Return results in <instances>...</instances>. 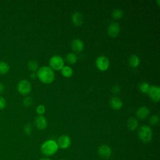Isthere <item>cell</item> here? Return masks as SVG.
<instances>
[{
    "mask_svg": "<svg viewBox=\"0 0 160 160\" xmlns=\"http://www.w3.org/2000/svg\"><path fill=\"white\" fill-rule=\"evenodd\" d=\"M149 112L150 111L148 108L146 106H142L137 109L136 114L139 119H144L148 117V116L149 114Z\"/></svg>",
    "mask_w": 160,
    "mask_h": 160,
    "instance_id": "cell-15",
    "label": "cell"
},
{
    "mask_svg": "<svg viewBox=\"0 0 160 160\" xmlns=\"http://www.w3.org/2000/svg\"><path fill=\"white\" fill-rule=\"evenodd\" d=\"M62 75L65 78H70L73 74V70L71 67L69 66H64V67L61 69Z\"/></svg>",
    "mask_w": 160,
    "mask_h": 160,
    "instance_id": "cell-18",
    "label": "cell"
},
{
    "mask_svg": "<svg viewBox=\"0 0 160 160\" xmlns=\"http://www.w3.org/2000/svg\"><path fill=\"white\" fill-rule=\"evenodd\" d=\"M32 104V99L29 96H26L24 98L22 101V104L25 107H29Z\"/></svg>",
    "mask_w": 160,
    "mask_h": 160,
    "instance_id": "cell-25",
    "label": "cell"
},
{
    "mask_svg": "<svg viewBox=\"0 0 160 160\" xmlns=\"http://www.w3.org/2000/svg\"><path fill=\"white\" fill-rule=\"evenodd\" d=\"M39 160H51V159L48 158H41V159H40Z\"/></svg>",
    "mask_w": 160,
    "mask_h": 160,
    "instance_id": "cell-32",
    "label": "cell"
},
{
    "mask_svg": "<svg viewBox=\"0 0 160 160\" xmlns=\"http://www.w3.org/2000/svg\"><path fill=\"white\" fill-rule=\"evenodd\" d=\"M111 91H112V92L114 94H118L120 92L121 88L118 85H114V86H112V88L111 89Z\"/></svg>",
    "mask_w": 160,
    "mask_h": 160,
    "instance_id": "cell-29",
    "label": "cell"
},
{
    "mask_svg": "<svg viewBox=\"0 0 160 160\" xmlns=\"http://www.w3.org/2000/svg\"><path fill=\"white\" fill-rule=\"evenodd\" d=\"M128 64L132 68H137L140 64V59L137 55L132 54L128 58Z\"/></svg>",
    "mask_w": 160,
    "mask_h": 160,
    "instance_id": "cell-16",
    "label": "cell"
},
{
    "mask_svg": "<svg viewBox=\"0 0 160 160\" xmlns=\"http://www.w3.org/2000/svg\"><path fill=\"white\" fill-rule=\"evenodd\" d=\"M151 99L154 102H158L160 100V88L158 86H150L149 89L147 93Z\"/></svg>",
    "mask_w": 160,
    "mask_h": 160,
    "instance_id": "cell-7",
    "label": "cell"
},
{
    "mask_svg": "<svg viewBox=\"0 0 160 160\" xmlns=\"http://www.w3.org/2000/svg\"><path fill=\"white\" fill-rule=\"evenodd\" d=\"M111 16L113 19H114L116 20H118V19H120L122 17L123 12L120 9H116L112 12Z\"/></svg>",
    "mask_w": 160,
    "mask_h": 160,
    "instance_id": "cell-22",
    "label": "cell"
},
{
    "mask_svg": "<svg viewBox=\"0 0 160 160\" xmlns=\"http://www.w3.org/2000/svg\"><path fill=\"white\" fill-rule=\"evenodd\" d=\"M72 22L76 26H81L84 21L82 14L79 12H76L72 15Z\"/></svg>",
    "mask_w": 160,
    "mask_h": 160,
    "instance_id": "cell-13",
    "label": "cell"
},
{
    "mask_svg": "<svg viewBox=\"0 0 160 160\" xmlns=\"http://www.w3.org/2000/svg\"><path fill=\"white\" fill-rule=\"evenodd\" d=\"M6 106V99L4 97L0 96V110L4 109Z\"/></svg>",
    "mask_w": 160,
    "mask_h": 160,
    "instance_id": "cell-28",
    "label": "cell"
},
{
    "mask_svg": "<svg viewBox=\"0 0 160 160\" xmlns=\"http://www.w3.org/2000/svg\"><path fill=\"white\" fill-rule=\"evenodd\" d=\"M4 90H5L4 85L2 83L0 82V94L2 93L4 91Z\"/></svg>",
    "mask_w": 160,
    "mask_h": 160,
    "instance_id": "cell-30",
    "label": "cell"
},
{
    "mask_svg": "<svg viewBox=\"0 0 160 160\" xmlns=\"http://www.w3.org/2000/svg\"><path fill=\"white\" fill-rule=\"evenodd\" d=\"M109 105L113 109L119 110L122 106V102L119 98L114 96L111 98L109 101Z\"/></svg>",
    "mask_w": 160,
    "mask_h": 160,
    "instance_id": "cell-14",
    "label": "cell"
},
{
    "mask_svg": "<svg viewBox=\"0 0 160 160\" xmlns=\"http://www.w3.org/2000/svg\"><path fill=\"white\" fill-rule=\"evenodd\" d=\"M59 147L56 141L53 139H48L44 141L41 146L40 150L42 154L49 156L54 154L58 150Z\"/></svg>",
    "mask_w": 160,
    "mask_h": 160,
    "instance_id": "cell-2",
    "label": "cell"
},
{
    "mask_svg": "<svg viewBox=\"0 0 160 160\" xmlns=\"http://www.w3.org/2000/svg\"><path fill=\"white\" fill-rule=\"evenodd\" d=\"M37 78L44 84L52 82L55 78L54 71L49 66H42L39 68L36 72Z\"/></svg>",
    "mask_w": 160,
    "mask_h": 160,
    "instance_id": "cell-1",
    "label": "cell"
},
{
    "mask_svg": "<svg viewBox=\"0 0 160 160\" xmlns=\"http://www.w3.org/2000/svg\"><path fill=\"white\" fill-rule=\"evenodd\" d=\"M30 78H31V79H34L36 77H37V75H36V73H35V72H32L31 74H30Z\"/></svg>",
    "mask_w": 160,
    "mask_h": 160,
    "instance_id": "cell-31",
    "label": "cell"
},
{
    "mask_svg": "<svg viewBox=\"0 0 160 160\" xmlns=\"http://www.w3.org/2000/svg\"><path fill=\"white\" fill-rule=\"evenodd\" d=\"M159 0H158V1H157V2H158V6H159Z\"/></svg>",
    "mask_w": 160,
    "mask_h": 160,
    "instance_id": "cell-33",
    "label": "cell"
},
{
    "mask_svg": "<svg viewBox=\"0 0 160 160\" xmlns=\"http://www.w3.org/2000/svg\"><path fill=\"white\" fill-rule=\"evenodd\" d=\"M139 126V122L137 119L135 118H131L128 119L127 122V126L128 129L130 131H134L136 130Z\"/></svg>",
    "mask_w": 160,
    "mask_h": 160,
    "instance_id": "cell-17",
    "label": "cell"
},
{
    "mask_svg": "<svg viewBox=\"0 0 160 160\" xmlns=\"http://www.w3.org/2000/svg\"><path fill=\"white\" fill-rule=\"evenodd\" d=\"M56 142L59 148L62 149H68L70 146L71 141V138L68 135L63 134L58 138Z\"/></svg>",
    "mask_w": 160,
    "mask_h": 160,
    "instance_id": "cell-8",
    "label": "cell"
},
{
    "mask_svg": "<svg viewBox=\"0 0 160 160\" xmlns=\"http://www.w3.org/2000/svg\"><path fill=\"white\" fill-rule=\"evenodd\" d=\"M120 32V26L117 22H111L108 27V34L110 37L115 38Z\"/></svg>",
    "mask_w": 160,
    "mask_h": 160,
    "instance_id": "cell-9",
    "label": "cell"
},
{
    "mask_svg": "<svg viewBox=\"0 0 160 160\" xmlns=\"http://www.w3.org/2000/svg\"><path fill=\"white\" fill-rule=\"evenodd\" d=\"M139 139L144 143L150 142L152 138V131L151 128L146 125L141 126L138 131Z\"/></svg>",
    "mask_w": 160,
    "mask_h": 160,
    "instance_id": "cell-3",
    "label": "cell"
},
{
    "mask_svg": "<svg viewBox=\"0 0 160 160\" xmlns=\"http://www.w3.org/2000/svg\"><path fill=\"white\" fill-rule=\"evenodd\" d=\"M32 126L30 124H27L24 126V132L26 135H28V136L31 135V133H32Z\"/></svg>",
    "mask_w": 160,
    "mask_h": 160,
    "instance_id": "cell-27",
    "label": "cell"
},
{
    "mask_svg": "<svg viewBox=\"0 0 160 160\" xmlns=\"http://www.w3.org/2000/svg\"><path fill=\"white\" fill-rule=\"evenodd\" d=\"M65 60L68 64H73L76 62V61L78 60V58L74 53L69 52L66 55Z\"/></svg>",
    "mask_w": 160,
    "mask_h": 160,
    "instance_id": "cell-20",
    "label": "cell"
},
{
    "mask_svg": "<svg viewBox=\"0 0 160 160\" xmlns=\"http://www.w3.org/2000/svg\"><path fill=\"white\" fill-rule=\"evenodd\" d=\"M34 124L36 127L39 130H43L46 128L48 126V121L46 118L42 115H38L34 119Z\"/></svg>",
    "mask_w": 160,
    "mask_h": 160,
    "instance_id": "cell-11",
    "label": "cell"
},
{
    "mask_svg": "<svg viewBox=\"0 0 160 160\" xmlns=\"http://www.w3.org/2000/svg\"><path fill=\"white\" fill-rule=\"evenodd\" d=\"M96 66L99 71H105L109 68V60L104 56H100L96 59Z\"/></svg>",
    "mask_w": 160,
    "mask_h": 160,
    "instance_id": "cell-6",
    "label": "cell"
},
{
    "mask_svg": "<svg viewBox=\"0 0 160 160\" xmlns=\"http://www.w3.org/2000/svg\"><path fill=\"white\" fill-rule=\"evenodd\" d=\"M98 155L102 158L107 159L111 156L112 151L109 146L106 144H102L98 148Z\"/></svg>",
    "mask_w": 160,
    "mask_h": 160,
    "instance_id": "cell-10",
    "label": "cell"
},
{
    "mask_svg": "<svg viewBox=\"0 0 160 160\" xmlns=\"http://www.w3.org/2000/svg\"><path fill=\"white\" fill-rule=\"evenodd\" d=\"M71 47L75 52H81L84 49V43L79 39H74L72 41Z\"/></svg>",
    "mask_w": 160,
    "mask_h": 160,
    "instance_id": "cell-12",
    "label": "cell"
},
{
    "mask_svg": "<svg viewBox=\"0 0 160 160\" xmlns=\"http://www.w3.org/2000/svg\"><path fill=\"white\" fill-rule=\"evenodd\" d=\"M28 68L30 71L34 72H35V71H37L39 69L38 62L34 60H31L28 62Z\"/></svg>",
    "mask_w": 160,
    "mask_h": 160,
    "instance_id": "cell-21",
    "label": "cell"
},
{
    "mask_svg": "<svg viewBox=\"0 0 160 160\" xmlns=\"http://www.w3.org/2000/svg\"><path fill=\"white\" fill-rule=\"evenodd\" d=\"M149 122L152 126H156L159 122V118L158 115L154 114L150 117Z\"/></svg>",
    "mask_w": 160,
    "mask_h": 160,
    "instance_id": "cell-24",
    "label": "cell"
},
{
    "mask_svg": "<svg viewBox=\"0 0 160 160\" xmlns=\"http://www.w3.org/2000/svg\"><path fill=\"white\" fill-rule=\"evenodd\" d=\"M150 88V85L146 82H142L139 84V91L142 93H148Z\"/></svg>",
    "mask_w": 160,
    "mask_h": 160,
    "instance_id": "cell-23",
    "label": "cell"
},
{
    "mask_svg": "<svg viewBox=\"0 0 160 160\" xmlns=\"http://www.w3.org/2000/svg\"><path fill=\"white\" fill-rule=\"evenodd\" d=\"M31 84L27 79L21 80L17 85V90L22 96L28 95L31 91Z\"/></svg>",
    "mask_w": 160,
    "mask_h": 160,
    "instance_id": "cell-5",
    "label": "cell"
},
{
    "mask_svg": "<svg viewBox=\"0 0 160 160\" xmlns=\"http://www.w3.org/2000/svg\"><path fill=\"white\" fill-rule=\"evenodd\" d=\"M10 69L9 64L5 61H0V75L7 74Z\"/></svg>",
    "mask_w": 160,
    "mask_h": 160,
    "instance_id": "cell-19",
    "label": "cell"
},
{
    "mask_svg": "<svg viewBox=\"0 0 160 160\" xmlns=\"http://www.w3.org/2000/svg\"><path fill=\"white\" fill-rule=\"evenodd\" d=\"M49 67L54 71H59L64 66V61L63 58L59 55L52 56L49 61Z\"/></svg>",
    "mask_w": 160,
    "mask_h": 160,
    "instance_id": "cell-4",
    "label": "cell"
},
{
    "mask_svg": "<svg viewBox=\"0 0 160 160\" xmlns=\"http://www.w3.org/2000/svg\"><path fill=\"white\" fill-rule=\"evenodd\" d=\"M36 111L37 112L38 114L39 115H42L45 111H46V108H45V106L42 104H39L38 105L37 107H36Z\"/></svg>",
    "mask_w": 160,
    "mask_h": 160,
    "instance_id": "cell-26",
    "label": "cell"
},
{
    "mask_svg": "<svg viewBox=\"0 0 160 160\" xmlns=\"http://www.w3.org/2000/svg\"><path fill=\"white\" fill-rule=\"evenodd\" d=\"M59 160H66V159H59Z\"/></svg>",
    "mask_w": 160,
    "mask_h": 160,
    "instance_id": "cell-34",
    "label": "cell"
}]
</instances>
